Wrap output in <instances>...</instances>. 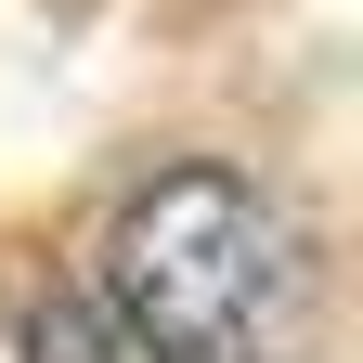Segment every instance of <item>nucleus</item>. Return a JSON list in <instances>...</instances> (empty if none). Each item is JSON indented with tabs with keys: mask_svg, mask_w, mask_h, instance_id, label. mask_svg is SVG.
Returning <instances> with one entry per match:
<instances>
[{
	"mask_svg": "<svg viewBox=\"0 0 363 363\" xmlns=\"http://www.w3.org/2000/svg\"><path fill=\"white\" fill-rule=\"evenodd\" d=\"M91 298L130 363H286L311 325V247L247 169H156L91 247Z\"/></svg>",
	"mask_w": 363,
	"mask_h": 363,
	"instance_id": "obj_1",
	"label": "nucleus"
},
{
	"mask_svg": "<svg viewBox=\"0 0 363 363\" xmlns=\"http://www.w3.org/2000/svg\"><path fill=\"white\" fill-rule=\"evenodd\" d=\"M104 350H117V337L91 325L78 298H52V311H26V363H104Z\"/></svg>",
	"mask_w": 363,
	"mask_h": 363,
	"instance_id": "obj_2",
	"label": "nucleus"
}]
</instances>
